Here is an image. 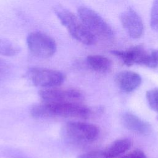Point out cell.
Masks as SVG:
<instances>
[{
  "label": "cell",
  "instance_id": "obj_18",
  "mask_svg": "<svg viewBox=\"0 0 158 158\" xmlns=\"http://www.w3.org/2000/svg\"><path fill=\"white\" fill-rule=\"evenodd\" d=\"M117 158H147V157L142 151L139 149H135Z\"/></svg>",
  "mask_w": 158,
  "mask_h": 158
},
{
  "label": "cell",
  "instance_id": "obj_10",
  "mask_svg": "<svg viewBox=\"0 0 158 158\" xmlns=\"http://www.w3.org/2000/svg\"><path fill=\"white\" fill-rule=\"evenodd\" d=\"M122 122L128 130L136 134L146 135L151 131V127L148 122L131 113H124L122 116Z\"/></svg>",
  "mask_w": 158,
  "mask_h": 158
},
{
  "label": "cell",
  "instance_id": "obj_2",
  "mask_svg": "<svg viewBox=\"0 0 158 158\" xmlns=\"http://www.w3.org/2000/svg\"><path fill=\"white\" fill-rule=\"evenodd\" d=\"M54 11L61 23L75 39L86 45L95 43L96 38L88 29L78 16L77 17L69 10L61 6H56Z\"/></svg>",
  "mask_w": 158,
  "mask_h": 158
},
{
  "label": "cell",
  "instance_id": "obj_12",
  "mask_svg": "<svg viewBox=\"0 0 158 158\" xmlns=\"http://www.w3.org/2000/svg\"><path fill=\"white\" fill-rule=\"evenodd\" d=\"M131 146V141L128 138H120L109 144L104 152L107 158H117L128 151Z\"/></svg>",
  "mask_w": 158,
  "mask_h": 158
},
{
  "label": "cell",
  "instance_id": "obj_15",
  "mask_svg": "<svg viewBox=\"0 0 158 158\" xmlns=\"http://www.w3.org/2000/svg\"><path fill=\"white\" fill-rule=\"evenodd\" d=\"M146 98L151 109L158 112V88L148 91L146 92Z\"/></svg>",
  "mask_w": 158,
  "mask_h": 158
},
{
  "label": "cell",
  "instance_id": "obj_3",
  "mask_svg": "<svg viewBox=\"0 0 158 158\" xmlns=\"http://www.w3.org/2000/svg\"><path fill=\"white\" fill-rule=\"evenodd\" d=\"M99 133V128L96 125L83 122H69L63 128V133L67 139L77 144L93 142Z\"/></svg>",
  "mask_w": 158,
  "mask_h": 158
},
{
  "label": "cell",
  "instance_id": "obj_14",
  "mask_svg": "<svg viewBox=\"0 0 158 158\" xmlns=\"http://www.w3.org/2000/svg\"><path fill=\"white\" fill-rule=\"evenodd\" d=\"M20 51L17 44L11 41L0 37V55L4 56H13Z\"/></svg>",
  "mask_w": 158,
  "mask_h": 158
},
{
  "label": "cell",
  "instance_id": "obj_9",
  "mask_svg": "<svg viewBox=\"0 0 158 158\" xmlns=\"http://www.w3.org/2000/svg\"><path fill=\"white\" fill-rule=\"evenodd\" d=\"M122 25L127 34L133 39L140 38L144 31V25L140 16L132 9H128L120 16Z\"/></svg>",
  "mask_w": 158,
  "mask_h": 158
},
{
  "label": "cell",
  "instance_id": "obj_8",
  "mask_svg": "<svg viewBox=\"0 0 158 158\" xmlns=\"http://www.w3.org/2000/svg\"><path fill=\"white\" fill-rule=\"evenodd\" d=\"M112 53L120 57L127 66H131L136 64L149 68L151 67V52L148 53L140 46H134L123 51H112Z\"/></svg>",
  "mask_w": 158,
  "mask_h": 158
},
{
  "label": "cell",
  "instance_id": "obj_13",
  "mask_svg": "<svg viewBox=\"0 0 158 158\" xmlns=\"http://www.w3.org/2000/svg\"><path fill=\"white\" fill-rule=\"evenodd\" d=\"M86 61L93 70L98 72H107L112 66L111 61L108 58L101 55L88 56Z\"/></svg>",
  "mask_w": 158,
  "mask_h": 158
},
{
  "label": "cell",
  "instance_id": "obj_11",
  "mask_svg": "<svg viewBox=\"0 0 158 158\" xmlns=\"http://www.w3.org/2000/svg\"><path fill=\"white\" fill-rule=\"evenodd\" d=\"M115 81L122 91L130 93L141 85V77L138 73L132 71H122L117 75Z\"/></svg>",
  "mask_w": 158,
  "mask_h": 158
},
{
  "label": "cell",
  "instance_id": "obj_19",
  "mask_svg": "<svg viewBox=\"0 0 158 158\" xmlns=\"http://www.w3.org/2000/svg\"><path fill=\"white\" fill-rule=\"evenodd\" d=\"M9 67L7 64L0 59V80H2L7 74Z\"/></svg>",
  "mask_w": 158,
  "mask_h": 158
},
{
  "label": "cell",
  "instance_id": "obj_6",
  "mask_svg": "<svg viewBox=\"0 0 158 158\" xmlns=\"http://www.w3.org/2000/svg\"><path fill=\"white\" fill-rule=\"evenodd\" d=\"M27 43L31 52L40 58H48L53 56L56 51V43L49 35L35 31L28 35Z\"/></svg>",
  "mask_w": 158,
  "mask_h": 158
},
{
  "label": "cell",
  "instance_id": "obj_4",
  "mask_svg": "<svg viewBox=\"0 0 158 158\" xmlns=\"http://www.w3.org/2000/svg\"><path fill=\"white\" fill-rule=\"evenodd\" d=\"M78 17L88 29L97 38L110 39L114 33L111 27L94 10L81 6L78 9Z\"/></svg>",
  "mask_w": 158,
  "mask_h": 158
},
{
  "label": "cell",
  "instance_id": "obj_7",
  "mask_svg": "<svg viewBox=\"0 0 158 158\" xmlns=\"http://www.w3.org/2000/svg\"><path fill=\"white\" fill-rule=\"evenodd\" d=\"M42 101L51 103L81 102L82 93L73 88H60L57 87L42 88L39 91Z\"/></svg>",
  "mask_w": 158,
  "mask_h": 158
},
{
  "label": "cell",
  "instance_id": "obj_1",
  "mask_svg": "<svg viewBox=\"0 0 158 158\" xmlns=\"http://www.w3.org/2000/svg\"><path fill=\"white\" fill-rule=\"evenodd\" d=\"M29 112L30 115L36 119L55 117L88 118L93 113L92 109L81 102L51 103L44 101L31 106Z\"/></svg>",
  "mask_w": 158,
  "mask_h": 158
},
{
  "label": "cell",
  "instance_id": "obj_16",
  "mask_svg": "<svg viewBox=\"0 0 158 158\" xmlns=\"http://www.w3.org/2000/svg\"><path fill=\"white\" fill-rule=\"evenodd\" d=\"M150 23L152 29L158 32V0H154L152 4Z\"/></svg>",
  "mask_w": 158,
  "mask_h": 158
},
{
  "label": "cell",
  "instance_id": "obj_5",
  "mask_svg": "<svg viewBox=\"0 0 158 158\" xmlns=\"http://www.w3.org/2000/svg\"><path fill=\"white\" fill-rule=\"evenodd\" d=\"M32 85L42 88L59 86L64 81V75L59 71L40 67L29 69L26 74Z\"/></svg>",
  "mask_w": 158,
  "mask_h": 158
},
{
  "label": "cell",
  "instance_id": "obj_17",
  "mask_svg": "<svg viewBox=\"0 0 158 158\" xmlns=\"http://www.w3.org/2000/svg\"><path fill=\"white\" fill-rule=\"evenodd\" d=\"M77 158H107L104 151H92L78 156Z\"/></svg>",
  "mask_w": 158,
  "mask_h": 158
}]
</instances>
